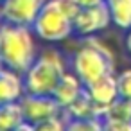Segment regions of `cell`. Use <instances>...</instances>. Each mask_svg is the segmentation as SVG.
Instances as JSON below:
<instances>
[{"label": "cell", "mask_w": 131, "mask_h": 131, "mask_svg": "<svg viewBox=\"0 0 131 131\" xmlns=\"http://www.w3.org/2000/svg\"><path fill=\"white\" fill-rule=\"evenodd\" d=\"M36 32L32 25L20 24H0V56L7 68L25 74L38 58Z\"/></svg>", "instance_id": "6da1fadb"}, {"label": "cell", "mask_w": 131, "mask_h": 131, "mask_svg": "<svg viewBox=\"0 0 131 131\" xmlns=\"http://www.w3.org/2000/svg\"><path fill=\"white\" fill-rule=\"evenodd\" d=\"M81 9L77 0H49L38 13L32 29L47 43H59L74 34V18Z\"/></svg>", "instance_id": "7a4b0ae2"}, {"label": "cell", "mask_w": 131, "mask_h": 131, "mask_svg": "<svg viewBox=\"0 0 131 131\" xmlns=\"http://www.w3.org/2000/svg\"><path fill=\"white\" fill-rule=\"evenodd\" d=\"M70 67L84 84H90L99 77L115 72V58L102 41L88 36L72 54Z\"/></svg>", "instance_id": "3957f363"}, {"label": "cell", "mask_w": 131, "mask_h": 131, "mask_svg": "<svg viewBox=\"0 0 131 131\" xmlns=\"http://www.w3.org/2000/svg\"><path fill=\"white\" fill-rule=\"evenodd\" d=\"M67 59L56 49H47L38 54L34 63L24 74L25 93L52 95L61 77L67 74Z\"/></svg>", "instance_id": "277c9868"}, {"label": "cell", "mask_w": 131, "mask_h": 131, "mask_svg": "<svg viewBox=\"0 0 131 131\" xmlns=\"http://www.w3.org/2000/svg\"><path fill=\"white\" fill-rule=\"evenodd\" d=\"M25 122H29L34 129L41 122L59 117L65 113V110L59 106V102L54 99V95H36V93H25L20 99Z\"/></svg>", "instance_id": "5b68a950"}, {"label": "cell", "mask_w": 131, "mask_h": 131, "mask_svg": "<svg viewBox=\"0 0 131 131\" xmlns=\"http://www.w3.org/2000/svg\"><path fill=\"white\" fill-rule=\"evenodd\" d=\"M110 24H111V15L106 2L83 6L74 18V32L81 38H88L104 31Z\"/></svg>", "instance_id": "8992f818"}, {"label": "cell", "mask_w": 131, "mask_h": 131, "mask_svg": "<svg viewBox=\"0 0 131 131\" xmlns=\"http://www.w3.org/2000/svg\"><path fill=\"white\" fill-rule=\"evenodd\" d=\"M47 2L49 0H4L0 4V18L9 24L32 25Z\"/></svg>", "instance_id": "52a82bcc"}, {"label": "cell", "mask_w": 131, "mask_h": 131, "mask_svg": "<svg viewBox=\"0 0 131 131\" xmlns=\"http://www.w3.org/2000/svg\"><path fill=\"white\" fill-rule=\"evenodd\" d=\"M86 90L90 93V97L95 101V104L102 110V113L120 97L118 95V83H117V75L108 74L99 77L97 81L86 84Z\"/></svg>", "instance_id": "ba28073f"}, {"label": "cell", "mask_w": 131, "mask_h": 131, "mask_svg": "<svg viewBox=\"0 0 131 131\" xmlns=\"http://www.w3.org/2000/svg\"><path fill=\"white\" fill-rule=\"evenodd\" d=\"M106 131H131V101L118 97L102 115Z\"/></svg>", "instance_id": "9c48e42d"}, {"label": "cell", "mask_w": 131, "mask_h": 131, "mask_svg": "<svg viewBox=\"0 0 131 131\" xmlns=\"http://www.w3.org/2000/svg\"><path fill=\"white\" fill-rule=\"evenodd\" d=\"M84 90H86V84L74 72H67L61 77V81L58 83V86H56V90H54L52 95H54V99L59 102V106L63 110H68L81 97V93Z\"/></svg>", "instance_id": "30bf717a"}, {"label": "cell", "mask_w": 131, "mask_h": 131, "mask_svg": "<svg viewBox=\"0 0 131 131\" xmlns=\"http://www.w3.org/2000/svg\"><path fill=\"white\" fill-rule=\"evenodd\" d=\"M25 95V79L24 74L4 68L0 72V104L4 102H16Z\"/></svg>", "instance_id": "8fae6325"}, {"label": "cell", "mask_w": 131, "mask_h": 131, "mask_svg": "<svg viewBox=\"0 0 131 131\" xmlns=\"http://www.w3.org/2000/svg\"><path fill=\"white\" fill-rule=\"evenodd\" d=\"M25 126H29L32 129V126L29 122H25V117H24V110H22L20 101L0 104V131L24 129Z\"/></svg>", "instance_id": "7c38bea8"}, {"label": "cell", "mask_w": 131, "mask_h": 131, "mask_svg": "<svg viewBox=\"0 0 131 131\" xmlns=\"http://www.w3.org/2000/svg\"><path fill=\"white\" fill-rule=\"evenodd\" d=\"M65 115L67 118H102V110L95 104V101L90 97L88 90H84L81 93V97L68 108L65 110Z\"/></svg>", "instance_id": "4fadbf2b"}, {"label": "cell", "mask_w": 131, "mask_h": 131, "mask_svg": "<svg viewBox=\"0 0 131 131\" xmlns=\"http://www.w3.org/2000/svg\"><path fill=\"white\" fill-rule=\"evenodd\" d=\"M110 15L111 24L122 31L131 29V0H104Z\"/></svg>", "instance_id": "5bb4252c"}, {"label": "cell", "mask_w": 131, "mask_h": 131, "mask_svg": "<svg viewBox=\"0 0 131 131\" xmlns=\"http://www.w3.org/2000/svg\"><path fill=\"white\" fill-rule=\"evenodd\" d=\"M67 129L74 131H101L104 129L102 118H70Z\"/></svg>", "instance_id": "9a60e30c"}, {"label": "cell", "mask_w": 131, "mask_h": 131, "mask_svg": "<svg viewBox=\"0 0 131 131\" xmlns=\"http://www.w3.org/2000/svg\"><path fill=\"white\" fill-rule=\"evenodd\" d=\"M117 83H118V95L131 101V68L120 72L117 75Z\"/></svg>", "instance_id": "2e32d148"}, {"label": "cell", "mask_w": 131, "mask_h": 131, "mask_svg": "<svg viewBox=\"0 0 131 131\" xmlns=\"http://www.w3.org/2000/svg\"><path fill=\"white\" fill-rule=\"evenodd\" d=\"M79 2V6L83 7V6H93V4H101V2H104V0H77Z\"/></svg>", "instance_id": "e0dca14e"}, {"label": "cell", "mask_w": 131, "mask_h": 131, "mask_svg": "<svg viewBox=\"0 0 131 131\" xmlns=\"http://www.w3.org/2000/svg\"><path fill=\"white\" fill-rule=\"evenodd\" d=\"M126 47H127V50L131 52V29L127 31V36H126Z\"/></svg>", "instance_id": "ac0fdd59"}, {"label": "cell", "mask_w": 131, "mask_h": 131, "mask_svg": "<svg viewBox=\"0 0 131 131\" xmlns=\"http://www.w3.org/2000/svg\"><path fill=\"white\" fill-rule=\"evenodd\" d=\"M6 68V63H4V59H2V56H0V72H2Z\"/></svg>", "instance_id": "d6986e66"}, {"label": "cell", "mask_w": 131, "mask_h": 131, "mask_svg": "<svg viewBox=\"0 0 131 131\" xmlns=\"http://www.w3.org/2000/svg\"><path fill=\"white\" fill-rule=\"evenodd\" d=\"M2 2H4V0H0V4H2Z\"/></svg>", "instance_id": "ffe728a7"}]
</instances>
